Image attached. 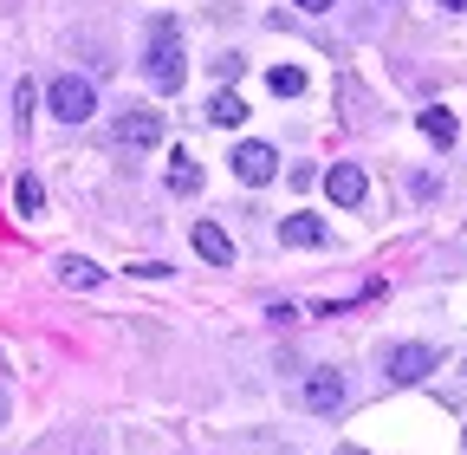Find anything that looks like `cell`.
Returning a JSON list of instances; mask_svg holds the SVG:
<instances>
[{"instance_id":"1","label":"cell","mask_w":467,"mask_h":455,"mask_svg":"<svg viewBox=\"0 0 467 455\" xmlns=\"http://www.w3.org/2000/svg\"><path fill=\"white\" fill-rule=\"evenodd\" d=\"M143 72H150V85L169 98V91H182V39H175V20H156V33H150V59H143Z\"/></svg>"},{"instance_id":"2","label":"cell","mask_w":467,"mask_h":455,"mask_svg":"<svg viewBox=\"0 0 467 455\" xmlns=\"http://www.w3.org/2000/svg\"><path fill=\"white\" fill-rule=\"evenodd\" d=\"M46 104H52L58 124H85L91 111H98V91H91V79H78V72H58V79L46 85Z\"/></svg>"},{"instance_id":"3","label":"cell","mask_w":467,"mask_h":455,"mask_svg":"<svg viewBox=\"0 0 467 455\" xmlns=\"http://www.w3.org/2000/svg\"><path fill=\"white\" fill-rule=\"evenodd\" d=\"M110 143H117V150H150V143H162V111H124V118L110 124Z\"/></svg>"},{"instance_id":"4","label":"cell","mask_w":467,"mask_h":455,"mask_svg":"<svg viewBox=\"0 0 467 455\" xmlns=\"http://www.w3.org/2000/svg\"><path fill=\"white\" fill-rule=\"evenodd\" d=\"M227 163H234V176H241L247 189H260V183H273V176H279V150H273V143H241Z\"/></svg>"},{"instance_id":"5","label":"cell","mask_w":467,"mask_h":455,"mask_svg":"<svg viewBox=\"0 0 467 455\" xmlns=\"http://www.w3.org/2000/svg\"><path fill=\"white\" fill-rule=\"evenodd\" d=\"M435 345H396L389 358H383V371H389V384H422L429 371H435Z\"/></svg>"},{"instance_id":"6","label":"cell","mask_w":467,"mask_h":455,"mask_svg":"<svg viewBox=\"0 0 467 455\" xmlns=\"http://www.w3.org/2000/svg\"><path fill=\"white\" fill-rule=\"evenodd\" d=\"M325 196L337 202V208H358L364 196H370V176L358 163H331V176H325Z\"/></svg>"},{"instance_id":"7","label":"cell","mask_w":467,"mask_h":455,"mask_svg":"<svg viewBox=\"0 0 467 455\" xmlns=\"http://www.w3.org/2000/svg\"><path fill=\"white\" fill-rule=\"evenodd\" d=\"M299 404H306V410H318V417L344 410V377H337V371H312V377H306V390H299Z\"/></svg>"},{"instance_id":"8","label":"cell","mask_w":467,"mask_h":455,"mask_svg":"<svg viewBox=\"0 0 467 455\" xmlns=\"http://www.w3.org/2000/svg\"><path fill=\"white\" fill-rule=\"evenodd\" d=\"M279 241L285 248H325V221L318 215H285L279 221Z\"/></svg>"},{"instance_id":"9","label":"cell","mask_w":467,"mask_h":455,"mask_svg":"<svg viewBox=\"0 0 467 455\" xmlns=\"http://www.w3.org/2000/svg\"><path fill=\"white\" fill-rule=\"evenodd\" d=\"M195 254H202L208 267H234V241L221 235L214 221H195Z\"/></svg>"},{"instance_id":"10","label":"cell","mask_w":467,"mask_h":455,"mask_svg":"<svg viewBox=\"0 0 467 455\" xmlns=\"http://www.w3.org/2000/svg\"><path fill=\"white\" fill-rule=\"evenodd\" d=\"M208 124H221V131L247 124V98H241V91H214V98H208Z\"/></svg>"},{"instance_id":"11","label":"cell","mask_w":467,"mask_h":455,"mask_svg":"<svg viewBox=\"0 0 467 455\" xmlns=\"http://www.w3.org/2000/svg\"><path fill=\"white\" fill-rule=\"evenodd\" d=\"M169 189H175V196H195V189H202V163H195L189 150L169 156Z\"/></svg>"},{"instance_id":"12","label":"cell","mask_w":467,"mask_h":455,"mask_svg":"<svg viewBox=\"0 0 467 455\" xmlns=\"http://www.w3.org/2000/svg\"><path fill=\"white\" fill-rule=\"evenodd\" d=\"M58 280H66V287H98L104 267H98V260H85V254H66V260H58Z\"/></svg>"},{"instance_id":"13","label":"cell","mask_w":467,"mask_h":455,"mask_svg":"<svg viewBox=\"0 0 467 455\" xmlns=\"http://www.w3.org/2000/svg\"><path fill=\"white\" fill-rule=\"evenodd\" d=\"M422 131H429V143H441V150H448V143L461 137V124H454V111H441V104H429V111H422Z\"/></svg>"},{"instance_id":"14","label":"cell","mask_w":467,"mask_h":455,"mask_svg":"<svg viewBox=\"0 0 467 455\" xmlns=\"http://www.w3.org/2000/svg\"><path fill=\"white\" fill-rule=\"evenodd\" d=\"M266 85H273L279 98H299V91H306V72H299V66H273V72H266Z\"/></svg>"},{"instance_id":"15","label":"cell","mask_w":467,"mask_h":455,"mask_svg":"<svg viewBox=\"0 0 467 455\" xmlns=\"http://www.w3.org/2000/svg\"><path fill=\"white\" fill-rule=\"evenodd\" d=\"M14 202H20V215H39V208H46V189H39V176H20V183H14Z\"/></svg>"},{"instance_id":"16","label":"cell","mask_w":467,"mask_h":455,"mask_svg":"<svg viewBox=\"0 0 467 455\" xmlns=\"http://www.w3.org/2000/svg\"><path fill=\"white\" fill-rule=\"evenodd\" d=\"M299 7H306V14H325V7H337V0H299Z\"/></svg>"},{"instance_id":"17","label":"cell","mask_w":467,"mask_h":455,"mask_svg":"<svg viewBox=\"0 0 467 455\" xmlns=\"http://www.w3.org/2000/svg\"><path fill=\"white\" fill-rule=\"evenodd\" d=\"M337 455H364V449H350V442H344V449H337Z\"/></svg>"},{"instance_id":"18","label":"cell","mask_w":467,"mask_h":455,"mask_svg":"<svg viewBox=\"0 0 467 455\" xmlns=\"http://www.w3.org/2000/svg\"><path fill=\"white\" fill-rule=\"evenodd\" d=\"M441 7H467V0H441Z\"/></svg>"},{"instance_id":"19","label":"cell","mask_w":467,"mask_h":455,"mask_svg":"<svg viewBox=\"0 0 467 455\" xmlns=\"http://www.w3.org/2000/svg\"><path fill=\"white\" fill-rule=\"evenodd\" d=\"M461 442H467V429H461Z\"/></svg>"}]
</instances>
